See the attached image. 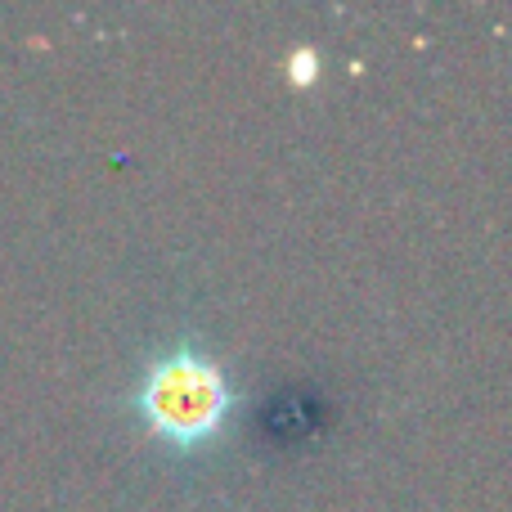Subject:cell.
Listing matches in <instances>:
<instances>
[{"mask_svg": "<svg viewBox=\"0 0 512 512\" xmlns=\"http://www.w3.org/2000/svg\"><path fill=\"white\" fill-rule=\"evenodd\" d=\"M135 409L167 450L189 454L212 445L234 414V382L212 351L171 342L140 364Z\"/></svg>", "mask_w": 512, "mask_h": 512, "instance_id": "obj_1", "label": "cell"}, {"mask_svg": "<svg viewBox=\"0 0 512 512\" xmlns=\"http://www.w3.org/2000/svg\"><path fill=\"white\" fill-rule=\"evenodd\" d=\"M292 77H297V81L315 77V50H297V54H292Z\"/></svg>", "mask_w": 512, "mask_h": 512, "instance_id": "obj_2", "label": "cell"}]
</instances>
